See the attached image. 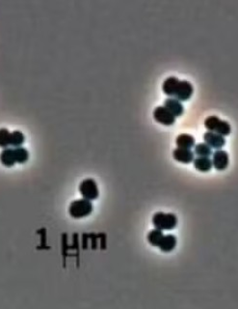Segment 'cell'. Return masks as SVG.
<instances>
[{"label": "cell", "instance_id": "15", "mask_svg": "<svg viewBox=\"0 0 238 309\" xmlns=\"http://www.w3.org/2000/svg\"><path fill=\"white\" fill-rule=\"evenodd\" d=\"M179 79L177 76H169L167 77L162 84V89L165 94L169 96H174L175 88L179 82Z\"/></svg>", "mask_w": 238, "mask_h": 309}, {"label": "cell", "instance_id": "4", "mask_svg": "<svg viewBox=\"0 0 238 309\" xmlns=\"http://www.w3.org/2000/svg\"><path fill=\"white\" fill-rule=\"evenodd\" d=\"M69 214L75 218H80L90 215L93 211V204L90 200L82 198L74 200L69 205Z\"/></svg>", "mask_w": 238, "mask_h": 309}, {"label": "cell", "instance_id": "8", "mask_svg": "<svg viewBox=\"0 0 238 309\" xmlns=\"http://www.w3.org/2000/svg\"><path fill=\"white\" fill-rule=\"evenodd\" d=\"M203 138L204 140V143H206L211 149L214 148V149L219 150L222 147H224V145L226 143V139L223 135L216 133V132H213V131H209V130L204 133Z\"/></svg>", "mask_w": 238, "mask_h": 309}, {"label": "cell", "instance_id": "16", "mask_svg": "<svg viewBox=\"0 0 238 309\" xmlns=\"http://www.w3.org/2000/svg\"><path fill=\"white\" fill-rule=\"evenodd\" d=\"M164 237L163 231L158 230V229H153L148 234V242L153 246V247H159L162 239Z\"/></svg>", "mask_w": 238, "mask_h": 309}, {"label": "cell", "instance_id": "13", "mask_svg": "<svg viewBox=\"0 0 238 309\" xmlns=\"http://www.w3.org/2000/svg\"><path fill=\"white\" fill-rule=\"evenodd\" d=\"M176 143L179 148L191 149L195 146V137L189 133H180L176 139Z\"/></svg>", "mask_w": 238, "mask_h": 309}, {"label": "cell", "instance_id": "1", "mask_svg": "<svg viewBox=\"0 0 238 309\" xmlns=\"http://www.w3.org/2000/svg\"><path fill=\"white\" fill-rule=\"evenodd\" d=\"M28 159V152L22 147L6 148L0 155V160L3 164L10 166L15 163H23Z\"/></svg>", "mask_w": 238, "mask_h": 309}, {"label": "cell", "instance_id": "14", "mask_svg": "<svg viewBox=\"0 0 238 309\" xmlns=\"http://www.w3.org/2000/svg\"><path fill=\"white\" fill-rule=\"evenodd\" d=\"M177 246V238L172 235V234H169V235H164L160 245H159V248L161 251L163 252H171L172 250L175 249V247Z\"/></svg>", "mask_w": 238, "mask_h": 309}, {"label": "cell", "instance_id": "12", "mask_svg": "<svg viewBox=\"0 0 238 309\" xmlns=\"http://www.w3.org/2000/svg\"><path fill=\"white\" fill-rule=\"evenodd\" d=\"M194 166L202 172H207L212 168V161L209 157H197L193 161Z\"/></svg>", "mask_w": 238, "mask_h": 309}, {"label": "cell", "instance_id": "18", "mask_svg": "<svg viewBox=\"0 0 238 309\" xmlns=\"http://www.w3.org/2000/svg\"><path fill=\"white\" fill-rule=\"evenodd\" d=\"M24 141V135L19 130H14L10 132V138H9V145L19 147Z\"/></svg>", "mask_w": 238, "mask_h": 309}, {"label": "cell", "instance_id": "9", "mask_svg": "<svg viewBox=\"0 0 238 309\" xmlns=\"http://www.w3.org/2000/svg\"><path fill=\"white\" fill-rule=\"evenodd\" d=\"M212 165L217 170H224L229 165V154L227 151L219 149L212 154Z\"/></svg>", "mask_w": 238, "mask_h": 309}, {"label": "cell", "instance_id": "7", "mask_svg": "<svg viewBox=\"0 0 238 309\" xmlns=\"http://www.w3.org/2000/svg\"><path fill=\"white\" fill-rule=\"evenodd\" d=\"M153 117L156 121L164 125H172L176 121V116L164 106H158L154 109Z\"/></svg>", "mask_w": 238, "mask_h": 309}, {"label": "cell", "instance_id": "2", "mask_svg": "<svg viewBox=\"0 0 238 309\" xmlns=\"http://www.w3.org/2000/svg\"><path fill=\"white\" fill-rule=\"evenodd\" d=\"M153 223L155 229L161 231L173 230L178 224V218L172 213L157 212L153 217Z\"/></svg>", "mask_w": 238, "mask_h": 309}, {"label": "cell", "instance_id": "10", "mask_svg": "<svg viewBox=\"0 0 238 309\" xmlns=\"http://www.w3.org/2000/svg\"><path fill=\"white\" fill-rule=\"evenodd\" d=\"M194 152L191 149H185V148H176L173 151V157L176 161L182 164H189L194 161Z\"/></svg>", "mask_w": 238, "mask_h": 309}, {"label": "cell", "instance_id": "19", "mask_svg": "<svg viewBox=\"0 0 238 309\" xmlns=\"http://www.w3.org/2000/svg\"><path fill=\"white\" fill-rule=\"evenodd\" d=\"M10 132L11 131H9L5 127H1L0 128V146L1 147H7L9 145Z\"/></svg>", "mask_w": 238, "mask_h": 309}, {"label": "cell", "instance_id": "11", "mask_svg": "<svg viewBox=\"0 0 238 309\" xmlns=\"http://www.w3.org/2000/svg\"><path fill=\"white\" fill-rule=\"evenodd\" d=\"M164 107L166 109H168L176 117L181 115L184 111V107H183L182 103L174 97L167 98L164 101Z\"/></svg>", "mask_w": 238, "mask_h": 309}, {"label": "cell", "instance_id": "5", "mask_svg": "<svg viewBox=\"0 0 238 309\" xmlns=\"http://www.w3.org/2000/svg\"><path fill=\"white\" fill-rule=\"evenodd\" d=\"M79 190H80V193L83 195V197L90 201L98 198L99 196V187L96 181L92 178L83 180L79 185Z\"/></svg>", "mask_w": 238, "mask_h": 309}, {"label": "cell", "instance_id": "6", "mask_svg": "<svg viewBox=\"0 0 238 309\" xmlns=\"http://www.w3.org/2000/svg\"><path fill=\"white\" fill-rule=\"evenodd\" d=\"M194 88L191 82H189L188 80H179L175 88V92H174V96L176 99L181 101H186L188 100L192 94H193Z\"/></svg>", "mask_w": 238, "mask_h": 309}, {"label": "cell", "instance_id": "3", "mask_svg": "<svg viewBox=\"0 0 238 309\" xmlns=\"http://www.w3.org/2000/svg\"><path fill=\"white\" fill-rule=\"evenodd\" d=\"M204 126L209 131L219 133L223 136L228 135L232 131V127L228 121L220 119L216 115H210L204 120Z\"/></svg>", "mask_w": 238, "mask_h": 309}, {"label": "cell", "instance_id": "17", "mask_svg": "<svg viewBox=\"0 0 238 309\" xmlns=\"http://www.w3.org/2000/svg\"><path fill=\"white\" fill-rule=\"evenodd\" d=\"M194 154H196L198 157H209L212 155V149L206 143L201 142L195 145Z\"/></svg>", "mask_w": 238, "mask_h": 309}]
</instances>
